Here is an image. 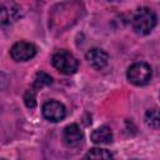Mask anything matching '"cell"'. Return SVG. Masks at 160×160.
<instances>
[{"mask_svg":"<svg viewBox=\"0 0 160 160\" xmlns=\"http://www.w3.org/2000/svg\"><path fill=\"white\" fill-rule=\"evenodd\" d=\"M151 68L146 62H135L128 69L126 72L128 80L138 86L146 85L151 80Z\"/></svg>","mask_w":160,"mask_h":160,"instance_id":"obj_3","label":"cell"},{"mask_svg":"<svg viewBox=\"0 0 160 160\" xmlns=\"http://www.w3.org/2000/svg\"><path fill=\"white\" fill-rule=\"evenodd\" d=\"M132 28L140 35H148L156 25V15L149 8L139 9L132 16Z\"/></svg>","mask_w":160,"mask_h":160,"instance_id":"obj_1","label":"cell"},{"mask_svg":"<svg viewBox=\"0 0 160 160\" xmlns=\"http://www.w3.org/2000/svg\"><path fill=\"white\" fill-rule=\"evenodd\" d=\"M86 160H114L112 154L101 148H92L86 154Z\"/></svg>","mask_w":160,"mask_h":160,"instance_id":"obj_10","label":"cell"},{"mask_svg":"<svg viewBox=\"0 0 160 160\" xmlns=\"http://www.w3.org/2000/svg\"><path fill=\"white\" fill-rule=\"evenodd\" d=\"M8 84H9V78H8V75L0 71V91L4 90V89H6V88H8Z\"/></svg>","mask_w":160,"mask_h":160,"instance_id":"obj_14","label":"cell"},{"mask_svg":"<svg viewBox=\"0 0 160 160\" xmlns=\"http://www.w3.org/2000/svg\"><path fill=\"white\" fill-rule=\"evenodd\" d=\"M10 55L15 61H28L36 55V48L28 41H19L12 45Z\"/></svg>","mask_w":160,"mask_h":160,"instance_id":"obj_4","label":"cell"},{"mask_svg":"<svg viewBox=\"0 0 160 160\" xmlns=\"http://www.w3.org/2000/svg\"><path fill=\"white\" fill-rule=\"evenodd\" d=\"M42 115L45 119L58 122L65 118L66 109L61 102L56 100H49L42 105Z\"/></svg>","mask_w":160,"mask_h":160,"instance_id":"obj_5","label":"cell"},{"mask_svg":"<svg viewBox=\"0 0 160 160\" xmlns=\"http://www.w3.org/2000/svg\"><path fill=\"white\" fill-rule=\"evenodd\" d=\"M0 160H6V159H0Z\"/></svg>","mask_w":160,"mask_h":160,"instance_id":"obj_15","label":"cell"},{"mask_svg":"<svg viewBox=\"0 0 160 160\" xmlns=\"http://www.w3.org/2000/svg\"><path fill=\"white\" fill-rule=\"evenodd\" d=\"M84 134L76 124H70L64 129L62 140L68 148H76L82 142Z\"/></svg>","mask_w":160,"mask_h":160,"instance_id":"obj_6","label":"cell"},{"mask_svg":"<svg viewBox=\"0 0 160 160\" xmlns=\"http://www.w3.org/2000/svg\"><path fill=\"white\" fill-rule=\"evenodd\" d=\"M145 122L148 124V126H150L154 130L159 129V124H160V118H159V110L155 109H150L146 111L145 114Z\"/></svg>","mask_w":160,"mask_h":160,"instance_id":"obj_12","label":"cell"},{"mask_svg":"<svg viewBox=\"0 0 160 160\" xmlns=\"http://www.w3.org/2000/svg\"><path fill=\"white\" fill-rule=\"evenodd\" d=\"M52 84V78L50 75H48L46 72L44 71H39L36 75H35V80H34V85H32V89L34 90H41L42 88L45 86H49Z\"/></svg>","mask_w":160,"mask_h":160,"instance_id":"obj_11","label":"cell"},{"mask_svg":"<svg viewBox=\"0 0 160 160\" xmlns=\"http://www.w3.org/2000/svg\"><path fill=\"white\" fill-rule=\"evenodd\" d=\"M86 60L89 61L91 68H94L95 70H101L108 65L109 55L104 50L99 48H94L86 52Z\"/></svg>","mask_w":160,"mask_h":160,"instance_id":"obj_7","label":"cell"},{"mask_svg":"<svg viewBox=\"0 0 160 160\" xmlns=\"http://www.w3.org/2000/svg\"><path fill=\"white\" fill-rule=\"evenodd\" d=\"M51 62L56 70H59L65 75L74 74L78 70V65H79L76 58L68 50H59L58 52H55L52 55Z\"/></svg>","mask_w":160,"mask_h":160,"instance_id":"obj_2","label":"cell"},{"mask_svg":"<svg viewBox=\"0 0 160 160\" xmlns=\"http://www.w3.org/2000/svg\"><path fill=\"white\" fill-rule=\"evenodd\" d=\"M36 90H34L32 88L26 90L25 95H24V102L29 109H34L36 106Z\"/></svg>","mask_w":160,"mask_h":160,"instance_id":"obj_13","label":"cell"},{"mask_svg":"<svg viewBox=\"0 0 160 160\" xmlns=\"http://www.w3.org/2000/svg\"><path fill=\"white\" fill-rule=\"evenodd\" d=\"M112 131L108 126H100L91 132V141L95 144H110L112 142Z\"/></svg>","mask_w":160,"mask_h":160,"instance_id":"obj_9","label":"cell"},{"mask_svg":"<svg viewBox=\"0 0 160 160\" xmlns=\"http://www.w3.org/2000/svg\"><path fill=\"white\" fill-rule=\"evenodd\" d=\"M19 18V9L14 4L0 5V24L10 25Z\"/></svg>","mask_w":160,"mask_h":160,"instance_id":"obj_8","label":"cell"}]
</instances>
